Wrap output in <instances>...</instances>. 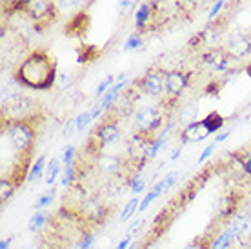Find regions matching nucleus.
I'll list each match as a JSON object with an SVG mask.
<instances>
[{
	"mask_svg": "<svg viewBox=\"0 0 251 249\" xmlns=\"http://www.w3.org/2000/svg\"><path fill=\"white\" fill-rule=\"evenodd\" d=\"M250 220H251V217H250Z\"/></svg>",
	"mask_w": 251,
	"mask_h": 249,
	"instance_id": "603ef678",
	"label": "nucleus"
},
{
	"mask_svg": "<svg viewBox=\"0 0 251 249\" xmlns=\"http://www.w3.org/2000/svg\"><path fill=\"white\" fill-rule=\"evenodd\" d=\"M153 22V2H142L135 11V25L138 33L148 31V27Z\"/></svg>",
	"mask_w": 251,
	"mask_h": 249,
	"instance_id": "4468645a",
	"label": "nucleus"
},
{
	"mask_svg": "<svg viewBox=\"0 0 251 249\" xmlns=\"http://www.w3.org/2000/svg\"><path fill=\"white\" fill-rule=\"evenodd\" d=\"M57 84H58V86H62V87L69 86V75H68V73H60V75H58V78H57Z\"/></svg>",
	"mask_w": 251,
	"mask_h": 249,
	"instance_id": "79ce46f5",
	"label": "nucleus"
},
{
	"mask_svg": "<svg viewBox=\"0 0 251 249\" xmlns=\"http://www.w3.org/2000/svg\"><path fill=\"white\" fill-rule=\"evenodd\" d=\"M25 15L33 22L35 31L42 33L44 29L51 27L58 19L57 0H33L25 9Z\"/></svg>",
	"mask_w": 251,
	"mask_h": 249,
	"instance_id": "7ed1b4c3",
	"label": "nucleus"
},
{
	"mask_svg": "<svg viewBox=\"0 0 251 249\" xmlns=\"http://www.w3.org/2000/svg\"><path fill=\"white\" fill-rule=\"evenodd\" d=\"M233 158L239 160L240 168L244 169L246 174H251V153H248V155H244V156H242V153H235Z\"/></svg>",
	"mask_w": 251,
	"mask_h": 249,
	"instance_id": "72a5a7b5",
	"label": "nucleus"
},
{
	"mask_svg": "<svg viewBox=\"0 0 251 249\" xmlns=\"http://www.w3.org/2000/svg\"><path fill=\"white\" fill-rule=\"evenodd\" d=\"M46 168H48L46 166V156H38L31 166V171H29V176H27V184H35L46 173Z\"/></svg>",
	"mask_w": 251,
	"mask_h": 249,
	"instance_id": "412c9836",
	"label": "nucleus"
},
{
	"mask_svg": "<svg viewBox=\"0 0 251 249\" xmlns=\"http://www.w3.org/2000/svg\"><path fill=\"white\" fill-rule=\"evenodd\" d=\"M231 60L233 56L227 53V50H207L206 53H202L204 66L215 69V71H227Z\"/></svg>",
	"mask_w": 251,
	"mask_h": 249,
	"instance_id": "9d476101",
	"label": "nucleus"
},
{
	"mask_svg": "<svg viewBox=\"0 0 251 249\" xmlns=\"http://www.w3.org/2000/svg\"><path fill=\"white\" fill-rule=\"evenodd\" d=\"M176 180H178V171H171V173L166 174V178H162L164 182V189L168 191V189H171V187L175 186Z\"/></svg>",
	"mask_w": 251,
	"mask_h": 249,
	"instance_id": "4c0bfd02",
	"label": "nucleus"
},
{
	"mask_svg": "<svg viewBox=\"0 0 251 249\" xmlns=\"http://www.w3.org/2000/svg\"><path fill=\"white\" fill-rule=\"evenodd\" d=\"M15 191H17L15 184H13L11 180H7L6 176H2V178H0V199H2V202H7V200L13 197Z\"/></svg>",
	"mask_w": 251,
	"mask_h": 249,
	"instance_id": "393cba45",
	"label": "nucleus"
},
{
	"mask_svg": "<svg viewBox=\"0 0 251 249\" xmlns=\"http://www.w3.org/2000/svg\"><path fill=\"white\" fill-rule=\"evenodd\" d=\"M93 122V117H91V111H86V113H80L78 117L75 119V124H76V131H84L88 127L89 124Z\"/></svg>",
	"mask_w": 251,
	"mask_h": 249,
	"instance_id": "2f4dec72",
	"label": "nucleus"
},
{
	"mask_svg": "<svg viewBox=\"0 0 251 249\" xmlns=\"http://www.w3.org/2000/svg\"><path fill=\"white\" fill-rule=\"evenodd\" d=\"M91 25V15L88 11H76L71 19L64 24L62 33L69 38H84Z\"/></svg>",
	"mask_w": 251,
	"mask_h": 249,
	"instance_id": "1a4fd4ad",
	"label": "nucleus"
},
{
	"mask_svg": "<svg viewBox=\"0 0 251 249\" xmlns=\"http://www.w3.org/2000/svg\"><path fill=\"white\" fill-rule=\"evenodd\" d=\"M166 71L162 69H150L138 80L133 82V86L137 87L138 91H142L144 95L150 97H160L166 91Z\"/></svg>",
	"mask_w": 251,
	"mask_h": 249,
	"instance_id": "39448f33",
	"label": "nucleus"
},
{
	"mask_svg": "<svg viewBox=\"0 0 251 249\" xmlns=\"http://www.w3.org/2000/svg\"><path fill=\"white\" fill-rule=\"evenodd\" d=\"M202 120L206 122L207 129H209V133H211V135H215L217 131H220L222 127H224V117H222L220 113H217V111H211L206 119H202Z\"/></svg>",
	"mask_w": 251,
	"mask_h": 249,
	"instance_id": "4be33fe9",
	"label": "nucleus"
},
{
	"mask_svg": "<svg viewBox=\"0 0 251 249\" xmlns=\"http://www.w3.org/2000/svg\"><path fill=\"white\" fill-rule=\"evenodd\" d=\"M237 233L233 229L231 225H227L226 229H222L213 238V244H211V249H229L233 246V242H237Z\"/></svg>",
	"mask_w": 251,
	"mask_h": 249,
	"instance_id": "dca6fc26",
	"label": "nucleus"
},
{
	"mask_svg": "<svg viewBox=\"0 0 251 249\" xmlns=\"http://www.w3.org/2000/svg\"><path fill=\"white\" fill-rule=\"evenodd\" d=\"M135 7H137V2H135V0H119L117 13H119L120 17H127V15H131L133 11H137Z\"/></svg>",
	"mask_w": 251,
	"mask_h": 249,
	"instance_id": "c85d7f7f",
	"label": "nucleus"
},
{
	"mask_svg": "<svg viewBox=\"0 0 251 249\" xmlns=\"http://www.w3.org/2000/svg\"><path fill=\"white\" fill-rule=\"evenodd\" d=\"M58 69L57 60L48 50H33L24 60L17 66L13 73V80L20 86L35 91H48L57 84Z\"/></svg>",
	"mask_w": 251,
	"mask_h": 249,
	"instance_id": "f257e3e1",
	"label": "nucleus"
},
{
	"mask_svg": "<svg viewBox=\"0 0 251 249\" xmlns=\"http://www.w3.org/2000/svg\"><path fill=\"white\" fill-rule=\"evenodd\" d=\"M226 6V0H217L213 6H211V11L207 13V22H211V20H217V17L220 15V11L224 9Z\"/></svg>",
	"mask_w": 251,
	"mask_h": 249,
	"instance_id": "c9c22d12",
	"label": "nucleus"
},
{
	"mask_svg": "<svg viewBox=\"0 0 251 249\" xmlns=\"http://www.w3.org/2000/svg\"><path fill=\"white\" fill-rule=\"evenodd\" d=\"M180 151H182V148H180V146H178V148H175V149H173V153H171V156H170V160H176V158L180 156Z\"/></svg>",
	"mask_w": 251,
	"mask_h": 249,
	"instance_id": "a18cd8bd",
	"label": "nucleus"
},
{
	"mask_svg": "<svg viewBox=\"0 0 251 249\" xmlns=\"http://www.w3.org/2000/svg\"><path fill=\"white\" fill-rule=\"evenodd\" d=\"M119 122H120V117L113 109L107 113V115H104V120L97 125V129H95V133H93V137L99 140L100 146H109V144H115L119 140L120 135H122L119 127Z\"/></svg>",
	"mask_w": 251,
	"mask_h": 249,
	"instance_id": "20e7f679",
	"label": "nucleus"
},
{
	"mask_svg": "<svg viewBox=\"0 0 251 249\" xmlns=\"http://www.w3.org/2000/svg\"><path fill=\"white\" fill-rule=\"evenodd\" d=\"M142 46H144V40L140 37V33H133V35H129L127 40H126L124 51H137V50H140Z\"/></svg>",
	"mask_w": 251,
	"mask_h": 249,
	"instance_id": "cd10ccee",
	"label": "nucleus"
},
{
	"mask_svg": "<svg viewBox=\"0 0 251 249\" xmlns=\"http://www.w3.org/2000/svg\"><path fill=\"white\" fill-rule=\"evenodd\" d=\"M213 151H215V142L213 144H209L207 148H204V151H202V155L199 156V164H204L209 158V156L213 155Z\"/></svg>",
	"mask_w": 251,
	"mask_h": 249,
	"instance_id": "ea45409f",
	"label": "nucleus"
},
{
	"mask_svg": "<svg viewBox=\"0 0 251 249\" xmlns=\"http://www.w3.org/2000/svg\"><path fill=\"white\" fill-rule=\"evenodd\" d=\"M229 133H231V131H229V129H226V131H222V133H219V135H217V137H215V140H213V142H215V144L224 142V140H226V138L229 137Z\"/></svg>",
	"mask_w": 251,
	"mask_h": 249,
	"instance_id": "37998d69",
	"label": "nucleus"
},
{
	"mask_svg": "<svg viewBox=\"0 0 251 249\" xmlns=\"http://www.w3.org/2000/svg\"><path fill=\"white\" fill-rule=\"evenodd\" d=\"M129 189H131L135 195L142 193V191L146 189V180L144 178H140V176H133L131 180H129Z\"/></svg>",
	"mask_w": 251,
	"mask_h": 249,
	"instance_id": "e433bc0d",
	"label": "nucleus"
},
{
	"mask_svg": "<svg viewBox=\"0 0 251 249\" xmlns=\"http://www.w3.org/2000/svg\"><path fill=\"white\" fill-rule=\"evenodd\" d=\"M138 207H140V199H138V195H137L135 199H131L124 206V209H122V213H120V222H127V220L138 211Z\"/></svg>",
	"mask_w": 251,
	"mask_h": 249,
	"instance_id": "5701e85b",
	"label": "nucleus"
},
{
	"mask_svg": "<svg viewBox=\"0 0 251 249\" xmlns=\"http://www.w3.org/2000/svg\"><path fill=\"white\" fill-rule=\"evenodd\" d=\"M55 200V191L51 189V191H48V193L40 195L38 197V200L35 202V209H44V207H48Z\"/></svg>",
	"mask_w": 251,
	"mask_h": 249,
	"instance_id": "473e14b6",
	"label": "nucleus"
},
{
	"mask_svg": "<svg viewBox=\"0 0 251 249\" xmlns=\"http://www.w3.org/2000/svg\"><path fill=\"white\" fill-rule=\"evenodd\" d=\"M100 55V48H97L93 44H80L78 50H76V64L78 66H88V64L95 62Z\"/></svg>",
	"mask_w": 251,
	"mask_h": 249,
	"instance_id": "2eb2a0df",
	"label": "nucleus"
},
{
	"mask_svg": "<svg viewBox=\"0 0 251 249\" xmlns=\"http://www.w3.org/2000/svg\"><path fill=\"white\" fill-rule=\"evenodd\" d=\"M95 244V235L91 231H82L78 240H76V249H91Z\"/></svg>",
	"mask_w": 251,
	"mask_h": 249,
	"instance_id": "bb28decb",
	"label": "nucleus"
},
{
	"mask_svg": "<svg viewBox=\"0 0 251 249\" xmlns=\"http://www.w3.org/2000/svg\"><path fill=\"white\" fill-rule=\"evenodd\" d=\"M9 246H11V238H4L0 242V249H9Z\"/></svg>",
	"mask_w": 251,
	"mask_h": 249,
	"instance_id": "49530a36",
	"label": "nucleus"
},
{
	"mask_svg": "<svg viewBox=\"0 0 251 249\" xmlns=\"http://www.w3.org/2000/svg\"><path fill=\"white\" fill-rule=\"evenodd\" d=\"M164 146H166V131H164L160 137H155V140L151 142L150 151H148V158H155V156L158 155V151L162 149Z\"/></svg>",
	"mask_w": 251,
	"mask_h": 249,
	"instance_id": "c756f323",
	"label": "nucleus"
},
{
	"mask_svg": "<svg viewBox=\"0 0 251 249\" xmlns=\"http://www.w3.org/2000/svg\"><path fill=\"white\" fill-rule=\"evenodd\" d=\"M76 178H78V168H76V164L66 166L62 173V178H60V184H62L64 187H69L71 184H75Z\"/></svg>",
	"mask_w": 251,
	"mask_h": 249,
	"instance_id": "b1692460",
	"label": "nucleus"
},
{
	"mask_svg": "<svg viewBox=\"0 0 251 249\" xmlns=\"http://www.w3.org/2000/svg\"><path fill=\"white\" fill-rule=\"evenodd\" d=\"M127 249H137V242H133L131 246H129V248H127Z\"/></svg>",
	"mask_w": 251,
	"mask_h": 249,
	"instance_id": "3c124183",
	"label": "nucleus"
},
{
	"mask_svg": "<svg viewBox=\"0 0 251 249\" xmlns=\"http://www.w3.org/2000/svg\"><path fill=\"white\" fill-rule=\"evenodd\" d=\"M246 73H248V76L251 78V62L248 64V66H246Z\"/></svg>",
	"mask_w": 251,
	"mask_h": 249,
	"instance_id": "09e8293b",
	"label": "nucleus"
},
{
	"mask_svg": "<svg viewBox=\"0 0 251 249\" xmlns=\"http://www.w3.org/2000/svg\"><path fill=\"white\" fill-rule=\"evenodd\" d=\"M20 2H22V4H24V6H25V9H27V6H29V4H31L33 0H20Z\"/></svg>",
	"mask_w": 251,
	"mask_h": 249,
	"instance_id": "8fccbe9b",
	"label": "nucleus"
},
{
	"mask_svg": "<svg viewBox=\"0 0 251 249\" xmlns=\"http://www.w3.org/2000/svg\"><path fill=\"white\" fill-rule=\"evenodd\" d=\"M189 80H191V73L184 71V69H171L166 71V97L168 99L178 100V97L188 89Z\"/></svg>",
	"mask_w": 251,
	"mask_h": 249,
	"instance_id": "0eeeda50",
	"label": "nucleus"
},
{
	"mask_svg": "<svg viewBox=\"0 0 251 249\" xmlns=\"http://www.w3.org/2000/svg\"><path fill=\"white\" fill-rule=\"evenodd\" d=\"M40 124H42V119L38 117L37 113H33L29 117L15 120V122L6 125V133H7V138H9V144H11V148L15 149L17 155L33 153Z\"/></svg>",
	"mask_w": 251,
	"mask_h": 249,
	"instance_id": "f03ea898",
	"label": "nucleus"
},
{
	"mask_svg": "<svg viewBox=\"0 0 251 249\" xmlns=\"http://www.w3.org/2000/svg\"><path fill=\"white\" fill-rule=\"evenodd\" d=\"M76 158H78V155H76V148L75 146H68V148L64 149L60 160H62L64 168H66V166H73V164H76Z\"/></svg>",
	"mask_w": 251,
	"mask_h": 249,
	"instance_id": "7c9ffc66",
	"label": "nucleus"
},
{
	"mask_svg": "<svg viewBox=\"0 0 251 249\" xmlns=\"http://www.w3.org/2000/svg\"><path fill=\"white\" fill-rule=\"evenodd\" d=\"M73 131H76L75 120H69V122H66V125H64V137H71V133H73Z\"/></svg>",
	"mask_w": 251,
	"mask_h": 249,
	"instance_id": "a19ab883",
	"label": "nucleus"
},
{
	"mask_svg": "<svg viewBox=\"0 0 251 249\" xmlns=\"http://www.w3.org/2000/svg\"><path fill=\"white\" fill-rule=\"evenodd\" d=\"M84 2L86 0H57V6L60 11L73 13V11H80Z\"/></svg>",
	"mask_w": 251,
	"mask_h": 249,
	"instance_id": "a878e982",
	"label": "nucleus"
},
{
	"mask_svg": "<svg viewBox=\"0 0 251 249\" xmlns=\"http://www.w3.org/2000/svg\"><path fill=\"white\" fill-rule=\"evenodd\" d=\"M48 222H50V213L40 211V209H38V211L29 218V222H27V229L29 231H40L46 224H48Z\"/></svg>",
	"mask_w": 251,
	"mask_h": 249,
	"instance_id": "aec40b11",
	"label": "nucleus"
},
{
	"mask_svg": "<svg viewBox=\"0 0 251 249\" xmlns=\"http://www.w3.org/2000/svg\"><path fill=\"white\" fill-rule=\"evenodd\" d=\"M135 122L138 125V131H144L150 135H155L164 122V113L158 107H140L135 113Z\"/></svg>",
	"mask_w": 251,
	"mask_h": 249,
	"instance_id": "423d86ee",
	"label": "nucleus"
},
{
	"mask_svg": "<svg viewBox=\"0 0 251 249\" xmlns=\"http://www.w3.org/2000/svg\"><path fill=\"white\" fill-rule=\"evenodd\" d=\"M62 160H58V158H51L50 164H48V168H46V173H44V178H46V184L48 186H53L55 180L58 178V174L62 171Z\"/></svg>",
	"mask_w": 251,
	"mask_h": 249,
	"instance_id": "f3484780",
	"label": "nucleus"
},
{
	"mask_svg": "<svg viewBox=\"0 0 251 249\" xmlns=\"http://www.w3.org/2000/svg\"><path fill=\"white\" fill-rule=\"evenodd\" d=\"M222 86H224V82H220V80H213V82H209L206 87V93L209 95H213V97H217V95L220 93V89H222Z\"/></svg>",
	"mask_w": 251,
	"mask_h": 249,
	"instance_id": "58836bf2",
	"label": "nucleus"
},
{
	"mask_svg": "<svg viewBox=\"0 0 251 249\" xmlns=\"http://www.w3.org/2000/svg\"><path fill=\"white\" fill-rule=\"evenodd\" d=\"M20 97V84L19 82H9L6 86L2 87V106H6L13 100H17Z\"/></svg>",
	"mask_w": 251,
	"mask_h": 249,
	"instance_id": "a211bd4d",
	"label": "nucleus"
},
{
	"mask_svg": "<svg viewBox=\"0 0 251 249\" xmlns=\"http://www.w3.org/2000/svg\"><path fill=\"white\" fill-rule=\"evenodd\" d=\"M215 237H217V235H213V233L207 231V233H204V235H199L193 242H189L184 249H211V244H213Z\"/></svg>",
	"mask_w": 251,
	"mask_h": 249,
	"instance_id": "6ab92c4d",
	"label": "nucleus"
},
{
	"mask_svg": "<svg viewBox=\"0 0 251 249\" xmlns=\"http://www.w3.org/2000/svg\"><path fill=\"white\" fill-rule=\"evenodd\" d=\"M209 135H211V133H209L204 120H193V122H189V124L180 131V140H182L184 144L202 142V140H206Z\"/></svg>",
	"mask_w": 251,
	"mask_h": 249,
	"instance_id": "9b49d317",
	"label": "nucleus"
},
{
	"mask_svg": "<svg viewBox=\"0 0 251 249\" xmlns=\"http://www.w3.org/2000/svg\"><path fill=\"white\" fill-rule=\"evenodd\" d=\"M191 2H193L195 6H202V4H206L207 0H191Z\"/></svg>",
	"mask_w": 251,
	"mask_h": 249,
	"instance_id": "de8ad7c7",
	"label": "nucleus"
},
{
	"mask_svg": "<svg viewBox=\"0 0 251 249\" xmlns=\"http://www.w3.org/2000/svg\"><path fill=\"white\" fill-rule=\"evenodd\" d=\"M129 246H131V238L126 237V238H122L119 244H117V248H115V249H127Z\"/></svg>",
	"mask_w": 251,
	"mask_h": 249,
	"instance_id": "c03bdc74",
	"label": "nucleus"
},
{
	"mask_svg": "<svg viewBox=\"0 0 251 249\" xmlns=\"http://www.w3.org/2000/svg\"><path fill=\"white\" fill-rule=\"evenodd\" d=\"M126 166L127 162L117 155H100L97 158V168L106 174H120Z\"/></svg>",
	"mask_w": 251,
	"mask_h": 249,
	"instance_id": "ddd939ff",
	"label": "nucleus"
},
{
	"mask_svg": "<svg viewBox=\"0 0 251 249\" xmlns=\"http://www.w3.org/2000/svg\"><path fill=\"white\" fill-rule=\"evenodd\" d=\"M113 82H115V76L107 75L106 78L99 84V87H97V95H99V97H104V93H107V91L113 87Z\"/></svg>",
	"mask_w": 251,
	"mask_h": 249,
	"instance_id": "f704fd0d",
	"label": "nucleus"
},
{
	"mask_svg": "<svg viewBox=\"0 0 251 249\" xmlns=\"http://www.w3.org/2000/svg\"><path fill=\"white\" fill-rule=\"evenodd\" d=\"M227 53L233 58H244L251 53V37L248 35H233L226 46Z\"/></svg>",
	"mask_w": 251,
	"mask_h": 249,
	"instance_id": "f8f14e48",
	"label": "nucleus"
},
{
	"mask_svg": "<svg viewBox=\"0 0 251 249\" xmlns=\"http://www.w3.org/2000/svg\"><path fill=\"white\" fill-rule=\"evenodd\" d=\"M80 218L89 225H99L102 224L107 217H109V213H107V207L106 204L99 199H89L84 202V206L80 207Z\"/></svg>",
	"mask_w": 251,
	"mask_h": 249,
	"instance_id": "6e6552de",
	"label": "nucleus"
}]
</instances>
